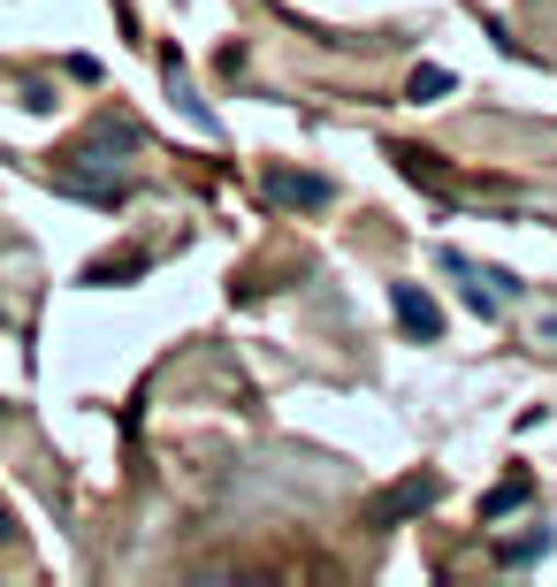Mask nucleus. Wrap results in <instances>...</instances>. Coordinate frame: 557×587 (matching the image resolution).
<instances>
[{"label": "nucleus", "mask_w": 557, "mask_h": 587, "mask_svg": "<svg viewBox=\"0 0 557 587\" xmlns=\"http://www.w3.org/2000/svg\"><path fill=\"white\" fill-rule=\"evenodd\" d=\"M268 199H283V206H329V183L321 176H268Z\"/></svg>", "instance_id": "3"}, {"label": "nucleus", "mask_w": 557, "mask_h": 587, "mask_svg": "<svg viewBox=\"0 0 557 587\" xmlns=\"http://www.w3.org/2000/svg\"><path fill=\"white\" fill-rule=\"evenodd\" d=\"M389 313H397V328L412 343H435L443 336V313H435V297L420 291V283H389Z\"/></svg>", "instance_id": "2"}, {"label": "nucleus", "mask_w": 557, "mask_h": 587, "mask_svg": "<svg viewBox=\"0 0 557 587\" xmlns=\"http://www.w3.org/2000/svg\"><path fill=\"white\" fill-rule=\"evenodd\" d=\"M405 92L428 108V100H443V92H451V69H412V84H405Z\"/></svg>", "instance_id": "4"}, {"label": "nucleus", "mask_w": 557, "mask_h": 587, "mask_svg": "<svg viewBox=\"0 0 557 587\" xmlns=\"http://www.w3.org/2000/svg\"><path fill=\"white\" fill-rule=\"evenodd\" d=\"M527 488H535V481H527V473H512V481L489 496V511H512V504H527Z\"/></svg>", "instance_id": "5"}, {"label": "nucleus", "mask_w": 557, "mask_h": 587, "mask_svg": "<svg viewBox=\"0 0 557 587\" xmlns=\"http://www.w3.org/2000/svg\"><path fill=\"white\" fill-rule=\"evenodd\" d=\"M443 275L458 283V297H466L481 320H497V313H504V297H520L512 275H497V268H481V260H466V252H451V245H443Z\"/></svg>", "instance_id": "1"}]
</instances>
